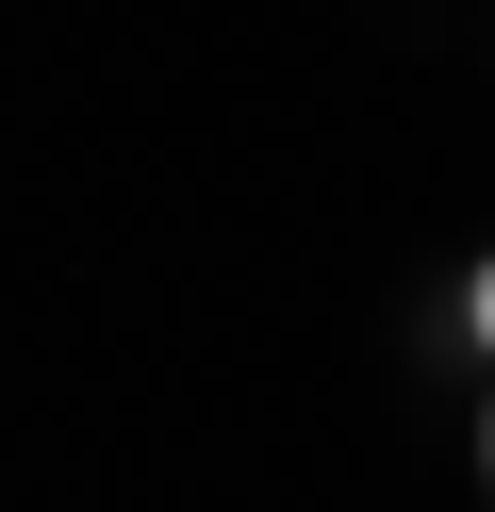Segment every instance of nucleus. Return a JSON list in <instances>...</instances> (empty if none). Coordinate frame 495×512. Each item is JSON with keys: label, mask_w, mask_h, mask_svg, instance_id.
<instances>
[{"label": "nucleus", "mask_w": 495, "mask_h": 512, "mask_svg": "<svg viewBox=\"0 0 495 512\" xmlns=\"http://www.w3.org/2000/svg\"><path fill=\"white\" fill-rule=\"evenodd\" d=\"M462 314H479V347H495V265H479V298H462Z\"/></svg>", "instance_id": "obj_1"}, {"label": "nucleus", "mask_w": 495, "mask_h": 512, "mask_svg": "<svg viewBox=\"0 0 495 512\" xmlns=\"http://www.w3.org/2000/svg\"><path fill=\"white\" fill-rule=\"evenodd\" d=\"M479 463H495V430H479Z\"/></svg>", "instance_id": "obj_2"}]
</instances>
